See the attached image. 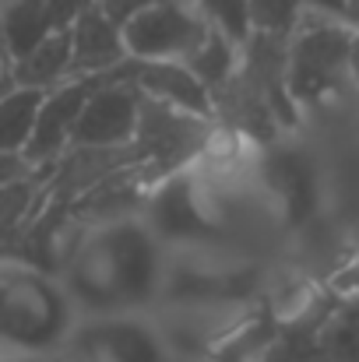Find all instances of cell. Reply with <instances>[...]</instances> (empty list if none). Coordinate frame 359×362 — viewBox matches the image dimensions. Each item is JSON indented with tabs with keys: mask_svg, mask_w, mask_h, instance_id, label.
<instances>
[{
	"mask_svg": "<svg viewBox=\"0 0 359 362\" xmlns=\"http://www.w3.org/2000/svg\"><path fill=\"white\" fill-rule=\"evenodd\" d=\"M243 64V46H237L233 39L219 35V32H208V39L201 42V49L187 60V67L205 81V88L215 95Z\"/></svg>",
	"mask_w": 359,
	"mask_h": 362,
	"instance_id": "cell-20",
	"label": "cell"
},
{
	"mask_svg": "<svg viewBox=\"0 0 359 362\" xmlns=\"http://www.w3.org/2000/svg\"><path fill=\"white\" fill-rule=\"evenodd\" d=\"M349 7H353V21L359 18V0H349Z\"/></svg>",
	"mask_w": 359,
	"mask_h": 362,
	"instance_id": "cell-27",
	"label": "cell"
},
{
	"mask_svg": "<svg viewBox=\"0 0 359 362\" xmlns=\"http://www.w3.org/2000/svg\"><path fill=\"white\" fill-rule=\"evenodd\" d=\"M96 81H99V78H67V81H60L57 88H50V92L42 95L32 141H28V148H25V158H28L35 169L53 165V162L71 148L74 123L81 117V110H85V103H89Z\"/></svg>",
	"mask_w": 359,
	"mask_h": 362,
	"instance_id": "cell-9",
	"label": "cell"
},
{
	"mask_svg": "<svg viewBox=\"0 0 359 362\" xmlns=\"http://www.w3.org/2000/svg\"><path fill=\"white\" fill-rule=\"evenodd\" d=\"M307 14H331V18H353L349 0H250V21L253 32L289 39L292 28Z\"/></svg>",
	"mask_w": 359,
	"mask_h": 362,
	"instance_id": "cell-16",
	"label": "cell"
},
{
	"mask_svg": "<svg viewBox=\"0 0 359 362\" xmlns=\"http://www.w3.org/2000/svg\"><path fill=\"white\" fill-rule=\"evenodd\" d=\"M137 103L141 92L113 74H99L81 117L74 123L71 144H92V148H127L134 141L137 127Z\"/></svg>",
	"mask_w": 359,
	"mask_h": 362,
	"instance_id": "cell-8",
	"label": "cell"
},
{
	"mask_svg": "<svg viewBox=\"0 0 359 362\" xmlns=\"http://www.w3.org/2000/svg\"><path fill=\"white\" fill-rule=\"evenodd\" d=\"M42 187H46V165L35 169L32 176L0 187V260H7L11 246L18 243L21 229L32 222V215L42 204Z\"/></svg>",
	"mask_w": 359,
	"mask_h": 362,
	"instance_id": "cell-17",
	"label": "cell"
},
{
	"mask_svg": "<svg viewBox=\"0 0 359 362\" xmlns=\"http://www.w3.org/2000/svg\"><path fill=\"white\" fill-rule=\"evenodd\" d=\"M187 4H190V0H187Z\"/></svg>",
	"mask_w": 359,
	"mask_h": 362,
	"instance_id": "cell-29",
	"label": "cell"
},
{
	"mask_svg": "<svg viewBox=\"0 0 359 362\" xmlns=\"http://www.w3.org/2000/svg\"><path fill=\"white\" fill-rule=\"evenodd\" d=\"M253 176L264 187V194L275 201L278 215H285L289 226L303 222L307 211L314 208V169L300 151H292V148H271V151L261 148Z\"/></svg>",
	"mask_w": 359,
	"mask_h": 362,
	"instance_id": "cell-12",
	"label": "cell"
},
{
	"mask_svg": "<svg viewBox=\"0 0 359 362\" xmlns=\"http://www.w3.org/2000/svg\"><path fill=\"white\" fill-rule=\"evenodd\" d=\"M67 362H78V359H67Z\"/></svg>",
	"mask_w": 359,
	"mask_h": 362,
	"instance_id": "cell-28",
	"label": "cell"
},
{
	"mask_svg": "<svg viewBox=\"0 0 359 362\" xmlns=\"http://www.w3.org/2000/svg\"><path fill=\"white\" fill-rule=\"evenodd\" d=\"M14 88V74H11V60L7 57H0V99L7 95Z\"/></svg>",
	"mask_w": 359,
	"mask_h": 362,
	"instance_id": "cell-25",
	"label": "cell"
},
{
	"mask_svg": "<svg viewBox=\"0 0 359 362\" xmlns=\"http://www.w3.org/2000/svg\"><path fill=\"white\" fill-rule=\"evenodd\" d=\"M148 4H155V0H96V7L106 14V18H113L117 25L123 21H130L137 11H144Z\"/></svg>",
	"mask_w": 359,
	"mask_h": 362,
	"instance_id": "cell-24",
	"label": "cell"
},
{
	"mask_svg": "<svg viewBox=\"0 0 359 362\" xmlns=\"http://www.w3.org/2000/svg\"><path fill=\"white\" fill-rule=\"evenodd\" d=\"M32 173H35V165H32L25 155L0 151V187H7V183H18V180H25V176H32Z\"/></svg>",
	"mask_w": 359,
	"mask_h": 362,
	"instance_id": "cell-23",
	"label": "cell"
},
{
	"mask_svg": "<svg viewBox=\"0 0 359 362\" xmlns=\"http://www.w3.org/2000/svg\"><path fill=\"white\" fill-rule=\"evenodd\" d=\"M78 310L60 274L21 260H0V349L28 359L67 349Z\"/></svg>",
	"mask_w": 359,
	"mask_h": 362,
	"instance_id": "cell-2",
	"label": "cell"
},
{
	"mask_svg": "<svg viewBox=\"0 0 359 362\" xmlns=\"http://www.w3.org/2000/svg\"><path fill=\"white\" fill-rule=\"evenodd\" d=\"M237 190L243 187H233V183L205 173L194 162V165L176 169L155 183L141 218L166 250L215 243L226 236V229L233 222Z\"/></svg>",
	"mask_w": 359,
	"mask_h": 362,
	"instance_id": "cell-4",
	"label": "cell"
},
{
	"mask_svg": "<svg viewBox=\"0 0 359 362\" xmlns=\"http://www.w3.org/2000/svg\"><path fill=\"white\" fill-rule=\"evenodd\" d=\"M359 81V25L307 14L285 39V92L296 110L321 106Z\"/></svg>",
	"mask_w": 359,
	"mask_h": 362,
	"instance_id": "cell-3",
	"label": "cell"
},
{
	"mask_svg": "<svg viewBox=\"0 0 359 362\" xmlns=\"http://www.w3.org/2000/svg\"><path fill=\"white\" fill-rule=\"evenodd\" d=\"M96 0H46V11H50V25L53 32H67Z\"/></svg>",
	"mask_w": 359,
	"mask_h": 362,
	"instance_id": "cell-22",
	"label": "cell"
},
{
	"mask_svg": "<svg viewBox=\"0 0 359 362\" xmlns=\"http://www.w3.org/2000/svg\"><path fill=\"white\" fill-rule=\"evenodd\" d=\"M71 32V74L74 78H99L117 71L127 60L123 28L106 18L96 4L67 28Z\"/></svg>",
	"mask_w": 359,
	"mask_h": 362,
	"instance_id": "cell-13",
	"label": "cell"
},
{
	"mask_svg": "<svg viewBox=\"0 0 359 362\" xmlns=\"http://www.w3.org/2000/svg\"><path fill=\"white\" fill-rule=\"evenodd\" d=\"M64 352L78 362H173L162 327L137 313H99L74 324Z\"/></svg>",
	"mask_w": 359,
	"mask_h": 362,
	"instance_id": "cell-7",
	"label": "cell"
},
{
	"mask_svg": "<svg viewBox=\"0 0 359 362\" xmlns=\"http://www.w3.org/2000/svg\"><path fill=\"white\" fill-rule=\"evenodd\" d=\"M208 127H212L208 117H198L180 106L141 95L137 127H134V141H130L134 162L144 165L155 180H162L176 169H187L198 162Z\"/></svg>",
	"mask_w": 359,
	"mask_h": 362,
	"instance_id": "cell-5",
	"label": "cell"
},
{
	"mask_svg": "<svg viewBox=\"0 0 359 362\" xmlns=\"http://www.w3.org/2000/svg\"><path fill=\"white\" fill-rule=\"evenodd\" d=\"M155 176L130 162L117 173H110L103 183H96L89 194H81L71 204V215L81 226H103V222H120V218H141L152 190H155Z\"/></svg>",
	"mask_w": 359,
	"mask_h": 362,
	"instance_id": "cell-11",
	"label": "cell"
},
{
	"mask_svg": "<svg viewBox=\"0 0 359 362\" xmlns=\"http://www.w3.org/2000/svg\"><path fill=\"white\" fill-rule=\"evenodd\" d=\"M120 28L130 60H180V64H187L212 32L198 14V7L187 0H155Z\"/></svg>",
	"mask_w": 359,
	"mask_h": 362,
	"instance_id": "cell-6",
	"label": "cell"
},
{
	"mask_svg": "<svg viewBox=\"0 0 359 362\" xmlns=\"http://www.w3.org/2000/svg\"><path fill=\"white\" fill-rule=\"evenodd\" d=\"M53 32L46 0H0V53L14 64Z\"/></svg>",
	"mask_w": 359,
	"mask_h": 362,
	"instance_id": "cell-14",
	"label": "cell"
},
{
	"mask_svg": "<svg viewBox=\"0 0 359 362\" xmlns=\"http://www.w3.org/2000/svg\"><path fill=\"white\" fill-rule=\"evenodd\" d=\"M113 78L130 81L141 95L148 99H159V103H169V106H180L187 113H198V117H208L215 120V103H212V92L205 88V81L180 60H123L117 71H110Z\"/></svg>",
	"mask_w": 359,
	"mask_h": 362,
	"instance_id": "cell-10",
	"label": "cell"
},
{
	"mask_svg": "<svg viewBox=\"0 0 359 362\" xmlns=\"http://www.w3.org/2000/svg\"><path fill=\"white\" fill-rule=\"evenodd\" d=\"M0 362H28V356H21V352H11V349H0Z\"/></svg>",
	"mask_w": 359,
	"mask_h": 362,
	"instance_id": "cell-26",
	"label": "cell"
},
{
	"mask_svg": "<svg viewBox=\"0 0 359 362\" xmlns=\"http://www.w3.org/2000/svg\"><path fill=\"white\" fill-rule=\"evenodd\" d=\"M198 7V14L205 18V25L226 39H233L237 46H246V39L253 35V21H250V0H190Z\"/></svg>",
	"mask_w": 359,
	"mask_h": 362,
	"instance_id": "cell-21",
	"label": "cell"
},
{
	"mask_svg": "<svg viewBox=\"0 0 359 362\" xmlns=\"http://www.w3.org/2000/svg\"><path fill=\"white\" fill-rule=\"evenodd\" d=\"M42 95L46 92H39V88L14 85L0 99V151L25 155V148L32 141V130H35V117H39Z\"/></svg>",
	"mask_w": 359,
	"mask_h": 362,
	"instance_id": "cell-19",
	"label": "cell"
},
{
	"mask_svg": "<svg viewBox=\"0 0 359 362\" xmlns=\"http://www.w3.org/2000/svg\"><path fill=\"white\" fill-rule=\"evenodd\" d=\"M314 352L328 362H359V296L328 310L314 331Z\"/></svg>",
	"mask_w": 359,
	"mask_h": 362,
	"instance_id": "cell-18",
	"label": "cell"
},
{
	"mask_svg": "<svg viewBox=\"0 0 359 362\" xmlns=\"http://www.w3.org/2000/svg\"><path fill=\"white\" fill-rule=\"evenodd\" d=\"M14 85H28L39 92L57 88L60 81L74 78L71 74V32H50L35 49H28L21 60L11 64Z\"/></svg>",
	"mask_w": 359,
	"mask_h": 362,
	"instance_id": "cell-15",
	"label": "cell"
},
{
	"mask_svg": "<svg viewBox=\"0 0 359 362\" xmlns=\"http://www.w3.org/2000/svg\"><path fill=\"white\" fill-rule=\"evenodd\" d=\"M166 274V246L144 226V218H120L85 226L74 253L67 257L60 281L89 317L137 313L159 299Z\"/></svg>",
	"mask_w": 359,
	"mask_h": 362,
	"instance_id": "cell-1",
	"label": "cell"
}]
</instances>
